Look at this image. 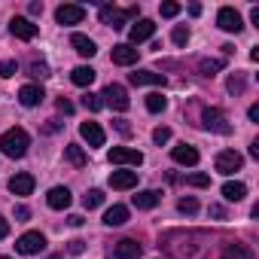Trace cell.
I'll list each match as a JSON object with an SVG mask.
<instances>
[{"instance_id":"32","label":"cell","mask_w":259,"mask_h":259,"mask_svg":"<svg viewBox=\"0 0 259 259\" xmlns=\"http://www.w3.org/2000/svg\"><path fill=\"white\" fill-rule=\"evenodd\" d=\"M226 89H229L232 95H244L247 82H244V76H241V73H232V76H229V82H226Z\"/></svg>"},{"instance_id":"35","label":"cell","mask_w":259,"mask_h":259,"mask_svg":"<svg viewBox=\"0 0 259 259\" xmlns=\"http://www.w3.org/2000/svg\"><path fill=\"white\" fill-rule=\"evenodd\" d=\"M82 107H85V110H92V113H98V110L104 107V101H101V95H92V92H89V95L82 98Z\"/></svg>"},{"instance_id":"8","label":"cell","mask_w":259,"mask_h":259,"mask_svg":"<svg viewBox=\"0 0 259 259\" xmlns=\"http://www.w3.org/2000/svg\"><path fill=\"white\" fill-rule=\"evenodd\" d=\"M82 19H85V10L79 4H61L55 10V22L58 25H79Z\"/></svg>"},{"instance_id":"48","label":"cell","mask_w":259,"mask_h":259,"mask_svg":"<svg viewBox=\"0 0 259 259\" xmlns=\"http://www.w3.org/2000/svg\"><path fill=\"white\" fill-rule=\"evenodd\" d=\"M67 223H70V226H82V223H85V220H82V217H79V213H70V217H67Z\"/></svg>"},{"instance_id":"47","label":"cell","mask_w":259,"mask_h":259,"mask_svg":"<svg viewBox=\"0 0 259 259\" xmlns=\"http://www.w3.org/2000/svg\"><path fill=\"white\" fill-rule=\"evenodd\" d=\"M247 116H250V122H259V104H253V107L247 110Z\"/></svg>"},{"instance_id":"37","label":"cell","mask_w":259,"mask_h":259,"mask_svg":"<svg viewBox=\"0 0 259 259\" xmlns=\"http://www.w3.org/2000/svg\"><path fill=\"white\" fill-rule=\"evenodd\" d=\"M16 61H0V76H4V79H10V76H16Z\"/></svg>"},{"instance_id":"6","label":"cell","mask_w":259,"mask_h":259,"mask_svg":"<svg viewBox=\"0 0 259 259\" xmlns=\"http://www.w3.org/2000/svg\"><path fill=\"white\" fill-rule=\"evenodd\" d=\"M43 247H46V238H43L40 232H25V235L16 241V250H19L22 256H37Z\"/></svg>"},{"instance_id":"31","label":"cell","mask_w":259,"mask_h":259,"mask_svg":"<svg viewBox=\"0 0 259 259\" xmlns=\"http://www.w3.org/2000/svg\"><path fill=\"white\" fill-rule=\"evenodd\" d=\"M28 73H31L34 79H46V76H49V64H46V61H31V64H28Z\"/></svg>"},{"instance_id":"33","label":"cell","mask_w":259,"mask_h":259,"mask_svg":"<svg viewBox=\"0 0 259 259\" xmlns=\"http://www.w3.org/2000/svg\"><path fill=\"white\" fill-rule=\"evenodd\" d=\"M177 210H180V213H186V217H192V213L198 210V201H195L192 195H186V198H180V201H177Z\"/></svg>"},{"instance_id":"1","label":"cell","mask_w":259,"mask_h":259,"mask_svg":"<svg viewBox=\"0 0 259 259\" xmlns=\"http://www.w3.org/2000/svg\"><path fill=\"white\" fill-rule=\"evenodd\" d=\"M28 147H31V135L25 128H10V132H4V138H0V150L10 159H22L28 153Z\"/></svg>"},{"instance_id":"4","label":"cell","mask_w":259,"mask_h":259,"mask_svg":"<svg viewBox=\"0 0 259 259\" xmlns=\"http://www.w3.org/2000/svg\"><path fill=\"white\" fill-rule=\"evenodd\" d=\"M141 253H144V247L132 238H122L113 247H107V259H141Z\"/></svg>"},{"instance_id":"2","label":"cell","mask_w":259,"mask_h":259,"mask_svg":"<svg viewBox=\"0 0 259 259\" xmlns=\"http://www.w3.org/2000/svg\"><path fill=\"white\" fill-rule=\"evenodd\" d=\"M135 16H138V7H128V10H116V7H110V4H104V7H101V13H98L101 25H107V28H113V31L125 28V22H128V19H135Z\"/></svg>"},{"instance_id":"51","label":"cell","mask_w":259,"mask_h":259,"mask_svg":"<svg viewBox=\"0 0 259 259\" xmlns=\"http://www.w3.org/2000/svg\"><path fill=\"white\" fill-rule=\"evenodd\" d=\"M43 13V4H31V16H40Z\"/></svg>"},{"instance_id":"11","label":"cell","mask_w":259,"mask_h":259,"mask_svg":"<svg viewBox=\"0 0 259 259\" xmlns=\"http://www.w3.org/2000/svg\"><path fill=\"white\" fill-rule=\"evenodd\" d=\"M110 58H113V64H119V67H132V64L138 61V49H135L132 43H119V46H113Z\"/></svg>"},{"instance_id":"19","label":"cell","mask_w":259,"mask_h":259,"mask_svg":"<svg viewBox=\"0 0 259 259\" xmlns=\"http://www.w3.org/2000/svg\"><path fill=\"white\" fill-rule=\"evenodd\" d=\"M110 186L113 189H135L138 186V171H113Z\"/></svg>"},{"instance_id":"52","label":"cell","mask_w":259,"mask_h":259,"mask_svg":"<svg viewBox=\"0 0 259 259\" xmlns=\"http://www.w3.org/2000/svg\"><path fill=\"white\" fill-rule=\"evenodd\" d=\"M46 259H64V253H52V256H46Z\"/></svg>"},{"instance_id":"41","label":"cell","mask_w":259,"mask_h":259,"mask_svg":"<svg viewBox=\"0 0 259 259\" xmlns=\"http://www.w3.org/2000/svg\"><path fill=\"white\" fill-rule=\"evenodd\" d=\"M210 217L213 220H226V207L223 204H210Z\"/></svg>"},{"instance_id":"18","label":"cell","mask_w":259,"mask_h":259,"mask_svg":"<svg viewBox=\"0 0 259 259\" xmlns=\"http://www.w3.org/2000/svg\"><path fill=\"white\" fill-rule=\"evenodd\" d=\"M46 201H49L52 210H64V207H70V189L67 186H52L49 195H46Z\"/></svg>"},{"instance_id":"25","label":"cell","mask_w":259,"mask_h":259,"mask_svg":"<svg viewBox=\"0 0 259 259\" xmlns=\"http://www.w3.org/2000/svg\"><path fill=\"white\" fill-rule=\"evenodd\" d=\"M122 223H128V207H125V204H113V207H107V213H104V226H122Z\"/></svg>"},{"instance_id":"43","label":"cell","mask_w":259,"mask_h":259,"mask_svg":"<svg viewBox=\"0 0 259 259\" xmlns=\"http://www.w3.org/2000/svg\"><path fill=\"white\" fill-rule=\"evenodd\" d=\"M28 217H31V210H28L25 204H19V207H16V220H19V223H25Z\"/></svg>"},{"instance_id":"45","label":"cell","mask_w":259,"mask_h":259,"mask_svg":"<svg viewBox=\"0 0 259 259\" xmlns=\"http://www.w3.org/2000/svg\"><path fill=\"white\" fill-rule=\"evenodd\" d=\"M7 235H10V223H7V220H4V217H0V241H4V238H7Z\"/></svg>"},{"instance_id":"40","label":"cell","mask_w":259,"mask_h":259,"mask_svg":"<svg viewBox=\"0 0 259 259\" xmlns=\"http://www.w3.org/2000/svg\"><path fill=\"white\" fill-rule=\"evenodd\" d=\"M82 250H85V241H79V238H76V241H70V244H67V253H70V256H79V253H82Z\"/></svg>"},{"instance_id":"17","label":"cell","mask_w":259,"mask_h":259,"mask_svg":"<svg viewBox=\"0 0 259 259\" xmlns=\"http://www.w3.org/2000/svg\"><path fill=\"white\" fill-rule=\"evenodd\" d=\"M171 159L177 162V165H198V150L195 147H189V144H180V147H174L171 150Z\"/></svg>"},{"instance_id":"14","label":"cell","mask_w":259,"mask_h":259,"mask_svg":"<svg viewBox=\"0 0 259 259\" xmlns=\"http://www.w3.org/2000/svg\"><path fill=\"white\" fill-rule=\"evenodd\" d=\"M128 82H132V85H165V73H156V70H135V73H128Z\"/></svg>"},{"instance_id":"29","label":"cell","mask_w":259,"mask_h":259,"mask_svg":"<svg viewBox=\"0 0 259 259\" xmlns=\"http://www.w3.org/2000/svg\"><path fill=\"white\" fill-rule=\"evenodd\" d=\"M82 204H85V210L101 207V204H104V192H101V189H89V192L82 195Z\"/></svg>"},{"instance_id":"24","label":"cell","mask_w":259,"mask_h":259,"mask_svg":"<svg viewBox=\"0 0 259 259\" xmlns=\"http://www.w3.org/2000/svg\"><path fill=\"white\" fill-rule=\"evenodd\" d=\"M223 198L226 201H244L247 198V186L238 183V180H229V183H223Z\"/></svg>"},{"instance_id":"13","label":"cell","mask_w":259,"mask_h":259,"mask_svg":"<svg viewBox=\"0 0 259 259\" xmlns=\"http://www.w3.org/2000/svg\"><path fill=\"white\" fill-rule=\"evenodd\" d=\"M153 34H156V25H153L150 19H138V22L132 25V31H128V37H132V46H138V43L150 40Z\"/></svg>"},{"instance_id":"5","label":"cell","mask_w":259,"mask_h":259,"mask_svg":"<svg viewBox=\"0 0 259 259\" xmlns=\"http://www.w3.org/2000/svg\"><path fill=\"white\" fill-rule=\"evenodd\" d=\"M101 101L107 104V107H113V110H128L132 107V101H128V92L122 89V85H116V82H110L107 89H104V95H101Z\"/></svg>"},{"instance_id":"10","label":"cell","mask_w":259,"mask_h":259,"mask_svg":"<svg viewBox=\"0 0 259 259\" xmlns=\"http://www.w3.org/2000/svg\"><path fill=\"white\" fill-rule=\"evenodd\" d=\"M110 165H144V153L141 150H128V147H116L110 150Z\"/></svg>"},{"instance_id":"12","label":"cell","mask_w":259,"mask_h":259,"mask_svg":"<svg viewBox=\"0 0 259 259\" xmlns=\"http://www.w3.org/2000/svg\"><path fill=\"white\" fill-rule=\"evenodd\" d=\"M10 31H13V37H19V40H34L37 37V25L31 22V19H22V16H16L13 22H10Z\"/></svg>"},{"instance_id":"22","label":"cell","mask_w":259,"mask_h":259,"mask_svg":"<svg viewBox=\"0 0 259 259\" xmlns=\"http://www.w3.org/2000/svg\"><path fill=\"white\" fill-rule=\"evenodd\" d=\"M132 201H135V207H138V210H153V207L162 201V195H159L156 189H144V192H138Z\"/></svg>"},{"instance_id":"15","label":"cell","mask_w":259,"mask_h":259,"mask_svg":"<svg viewBox=\"0 0 259 259\" xmlns=\"http://www.w3.org/2000/svg\"><path fill=\"white\" fill-rule=\"evenodd\" d=\"M43 98H46V92H43V85H22L19 89V101H22V107H37V104H43Z\"/></svg>"},{"instance_id":"42","label":"cell","mask_w":259,"mask_h":259,"mask_svg":"<svg viewBox=\"0 0 259 259\" xmlns=\"http://www.w3.org/2000/svg\"><path fill=\"white\" fill-rule=\"evenodd\" d=\"M116 132H119V135H125V138H128V135H132V125H128V122H125V119H119V122H116Z\"/></svg>"},{"instance_id":"34","label":"cell","mask_w":259,"mask_h":259,"mask_svg":"<svg viewBox=\"0 0 259 259\" xmlns=\"http://www.w3.org/2000/svg\"><path fill=\"white\" fill-rule=\"evenodd\" d=\"M171 40H174L177 46H186V43H189V28H186V25H177V28L171 31Z\"/></svg>"},{"instance_id":"16","label":"cell","mask_w":259,"mask_h":259,"mask_svg":"<svg viewBox=\"0 0 259 259\" xmlns=\"http://www.w3.org/2000/svg\"><path fill=\"white\" fill-rule=\"evenodd\" d=\"M79 135H82V141H89V147H104V128L98 122H82Z\"/></svg>"},{"instance_id":"23","label":"cell","mask_w":259,"mask_h":259,"mask_svg":"<svg viewBox=\"0 0 259 259\" xmlns=\"http://www.w3.org/2000/svg\"><path fill=\"white\" fill-rule=\"evenodd\" d=\"M64 159H67L73 168H85V165H89V156H85V150H82L79 144H67V147H64Z\"/></svg>"},{"instance_id":"49","label":"cell","mask_w":259,"mask_h":259,"mask_svg":"<svg viewBox=\"0 0 259 259\" xmlns=\"http://www.w3.org/2000/svg\"><path fill=\"white\" fill-rule=\"evenodd\" d=\"M250 156H253V159H259V138L250 144Z\"/></svg>"},{"instance_id":"39","label":"cell","mask_w":259,"mask_h":259,"mask_svg":"<svg viewBox=\"0 0 259 259\" xmlns=\"http://www.w3.org/2000/svg\"><path fill=\"white\" fill-rule=\"evenodd\" d=\"M177 13H180V4H162V16L165 19H174Z\"/></svg>"},{"instance_id":"53","label":"cell","mask_w":259,"mask_h":259,"mask_svg":"<svg viewBox=\"0 0 259 259\" xmlns=\"http://www.w3.org/2000/svg\"><path fill=\"white\" fill-rule=\"evenodd\" d=\"M0 259H10V256H0Z\"/></svg>"},{"instance_id":"36","label":"cell","mask_w":259,"mask_h":259,"mask_svg":"<svg viewBox=\"0 0 259 259\" xmlns=\"http://www.w3.org/2000/svg\"><path fill=\"white\" fill-rule=\"evenodd\" d=\"M153 141H156L159 147H162V144H168V141H171V128H168V125H159L156 132H153Z\"/></svg>"},{"instance_id":"3","label":"cell","mask_w":259,"mask_h":259,"mask_svg":"<svg viewBox=\"0 0 259 259\" xmlns=\"http://www.w3.org/2000/svg\"><path fill=\"white\" fill-rule=\"evenodd\" d=\"M201 125L207 128V132H217V135H232V125H229L226 113L217 110V107H204L201 110Z\"/></svg>"},{"instance_id":"28","label":"cell","mask_w":259,"mask_h":259,"mask_svg":"<svg viewBox=\"0 0 259 259\" xmlns=\"http://www.w3.org/2000/svg\"><path fill=\"white\" fill-rule=\"evenodd\" d=\"M165 107H168V98H162V92L147 95V110H150V113H162Z\"/></svg>"},{"instance_id":"50","label":"cell","mask_w":259,"mask_h":259,"mask_svg":"<svg viewBox=\"0 0 259 259\" xmlns=\"http://www.w3.org/2000/svg\"><path fill=\"white\" fill-rule=\"evenodd\" d=\"M250 19H253V25L259 28V7H253V10H250Z\"/></svg>"},{"instance_id":"30","label":"cell","mask_w":259,"mask_h":259,"mask_svg":"<svg viewBox=\"0 0 259 259\" xmlns=\"http://www.w3.org/2000/svg\"><path fill=\"white\" fill-rule=\"evenodd\" d=\"M198 70H201V76H213L217 70H223V61H217V58H204V61L198 64Z\"/></svg>"},{"instance_id":"46","label":"cell","mask_w":259,"mask_h":259,"mask_svg":"<svg viewBox=\"0 0 259 259\" xmlns=\"http://www.w3.org/2000/svg\"><path fill=\"white\" fill-rule=\"evenodd\" d=\"M58 110H61V113H73V104H70V101H64V98H61V101H58Z\"/></svg>"},{"instance_id":"20","label":"cell","mask_w":259,"mask_h":259,"mask_svg":"<svg viewBox=\"0 0 259 259\" xmlns=\"http://www.w3.org/2000/svg\"><path fill=\"white\" fill-rule=\"evenodd\" d=\"M10 192H13V195H22V198L31 195V192H34V177H31V174H16V177L10 180Z\"/></svg>"},{"instance_id":"44","label":"cell","mask_w":259,"mask_h":259,"mask_svg":"<svg viewBox=\"0 0 259 259\" xmlns=\"http://www.w3.org/2000/svg\"><path fill=\"white\" fill-rule=\"evenodd\" d=\"M58 128H61V122H58V119H49V125L43 128V135H55Z\"/></svg>"},{"instance_id":"27","label":"cell","mask_w":259,"mask_h":259,"mask_svg":"<svg viewBox=\"0 0 259 259\" xmlns=\"http://www.w3.org/2000/svg\"><path fill=\"white\" fill-rule=\"evenodd\" d=\"M220 259H253V253H250V247H244V244H226V250H223V256Z\"/></svg>"},{"instance_id":"38","label":"cell","mask_w":259,"mask_h":259,"mask_svg":"<svg viewBox=\"0 0 259 259\" xmlns=\"http://www.w3.org/2000/svg\"><path fill=\"white\" fill-rule=\"evenodd\" d=\"M186 183L189 186H210V177L207 174H192V177H186Z\"/></svg>"},{"instance_id":"9","label":"cell","mask_w":259,"mask_h":259,"mask_svg":"<svg viewBox=\"0 0 259 259\" xmlns=\"http://www.w3.org/2000/svg\"><path fill=\"white\" fill-rule=\"evenodd\" d=\"M217 25H220V31H226V34H238V31L244 28L238 10H232V7H223V10L217 13Z\"/></svg>"},{"instance_id":"21","label":"cell","mask_w":259,"mask_h":259,"mask_svg":"<svg viewBox=\"0 0 259 259\" xmlns=\"http://www.w3.org/2000/svg\"><path fill=\"white\" fill-rule=\"evenodd\" d=\"M70 46H73V49H76L82 58H92V55L98 52L95 40H92V37H85V34H73V37H70Z\"/></svg>"},{"instance_id":"7","label":"cell","mask_w":259,"mask_h":259,"mask_svg":"<svg viewBox=\"0 0 259 259\" xmlns=\"http://www.w3.org/2000/svg\"><path fill=\"white\" fill-rule=\"evenodd\" d=\"M241 165H244V156L238 153V150H223L220 156H217V171L220 174H235V171H241Z\"/></svg>"},{"instance_id":"26","label":"cell","mask_w":259,"mask_h":259,"mask_svg":"<svg viewBox=\"0 0 259 259\" xmlns=\"http://www.w3.org/2000/svg\"><path fill=\"white\" fill-rule=\"evenodd\" d=\"M95 70L89 67V64H79V67H73V73H70V79H73V85H92L95 82Z\"/></svg>"}]
</instances>
